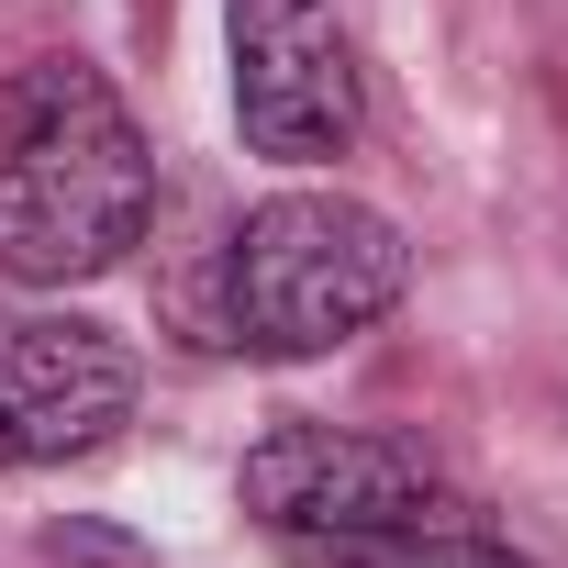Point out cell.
Listing matches in <instances>:
<instances>
[{
	"label": "cell",
	"mask_w": 568,
	"mask_h": 568,
	"mask_svg": "<svg viewBox=\"0 0 568 568\" xmlns=\"http://www.w3.org/2000/svg\"><path fill=\"white\" fill-rule=\"evenodd\" d=\"M234 134L267 168H335L357 145V45L335 0H223Z\"/></svg>",
	"instance_id": "277c9868"
},
{
	"label": "cell",
	"mask_w": 568,
	"mask_h": 568,
	"mask_svg": "<svg viewBox=\"0 0 568 568\" xmlns=\"http://www.w3.org/2000/svg\"><path fill=\"white\" fill-rule=\"evenodd\" d=\"M313 568H546L479 524H402V535H357V546H302Z\"/></svg>",
	"instance_id": "8992f818"
},
{
	"label": "cell",
	"mask_w": 568,
	"mask_h": 568,
	"mask_svg": "<svg viewBox=\"0 0 568 568\" xmlns=\"http://www.w3.org/2000/svg\"><path fill=\"white\" fill-rule=\"evenodd\" d=\"M134 346L90 313H23L0 324V468H68L134 424Z\"/></svg>",
	"instance_id": "5b68a950"
},
{
	"label": "cell",
	"mask_w": 568,
	"mask_h": 568,
	"mask_svg": "<svg viewBox=\"0 0 568 568\" xmlns=\"http://www.w3.org/2000/svg\"><path fill=\"white\" fill-rule=\"evenodd\" d=\"M156 223V156L101 68L45 57L0 90V278L79 291Z\"/></svg>",
	"instance_id": "6da1fadb"
},
{
	"label": "cell",
	"mask_w": 568,
	"mask_h": 568,
	"mask_svg": "<svg viewBox=\"0 0 568 568\" xmlns=\"http://www.w3.org/2000/svg\"><path fill=\"white\" fill-rule=\"evenodd\" d=\"M234 501L291 535V546H357V535H402V524H468V501L402 446V435H357V424H278L245 446Z\"/></svg>",
	"instance_id": "3957f363"
},
{
	"label": "cell",
	"mask_w": 568,
	"mask_h": 568,
	"mask_svg": "<svg viewBox=\"0 0 568 568\" xmlns=\"http://www.w3.org/2000/svg\"><path fill=\"white\" fill-rule=\"evenodd\" d=\"M413 291V245L346 190H278L223 245V346L245 357H335Z\"/></svg>",
	"instance_id": "7a4b0ae2"
}]
</instances>
